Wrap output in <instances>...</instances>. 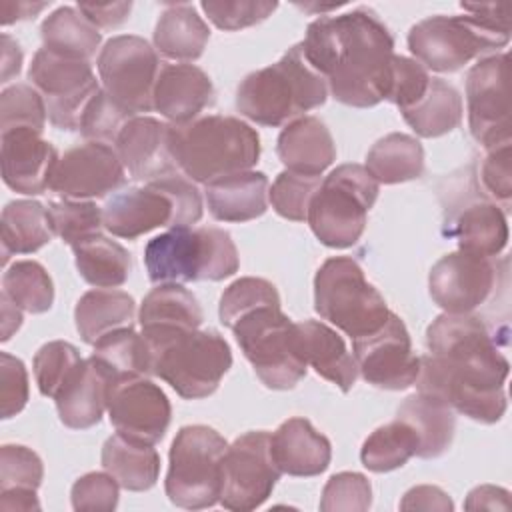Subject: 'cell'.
I'll return each mask as SVG.
<instances>
[{
	"mask_svg": "<svg viewBox=\"0 0 512 512\" xmlns=\"http://www.w3.org/2000/svg\"><path fill=\"white\" fill-rule=\"evenodd\" d=\"M430 354L420 356L418 392L444 400L452 410L494 424L506 412L508 358L474 314H440L426 330Z\"/></svg>",
	"mask_w": 512,
	"mask_h": 512,
	"instance_id": "obj_1",
	"label": "cell"
},
{
	"mask_svg": "<svg viewBox=\"0 0 512 512\" xmlns=\"http://www.w3.org/2000/svg\"><path fill=\"white\" fill-rule=\"evenodd\" d=\"M300 44L340 104L370 108L388 98L394 38L374 10L322 14L308 24Z\"/></svg>",
	"mask_w": 512,
	"mask_h": 512,
	"instance_id": "obj_2",
	"label": "cell"
},
{
	"mask_svg": "<svg viewBox=\"0 0 512 512\" xmlns=\"http://www.w3.org/2000/svg\"><path fill=\"white\" fill-rule=\"evenodd\" d=\"M466 16H430L408 32L416 62L432 72H456L510 40L508 4H460Z\"/></svg>",
	"mask_w": 512,
	"mask_h": 512,
	"instance_id": "obj_3",
	"label": "cell"
},
{
	"mask_svg": "<svg viewBox=\"0 0 512 512\" xmlns=\"http://www.w3.org/2000/svg\"><path fill=\"white\" fill-rule=\"evenodd\" d=\"M170 152L188 180L206 186L250 170L260 158V136L240 118L210 114L170 124Z\"/></svg>",
	"mask_w": 512,
	"mask_h": 512,
	"instance_id": "obj_4",
	"label": "cell"
},
{
	"mask_svg": "<svg viewBox=\"0 0 512 512\" xmlns=\"http://www.w3.org/2000/svg\"><path fill=\"white\" fill-rule=\"evenodd\" d=\"M328 98L326 78L310 66L302 44L292 46L278 62L250 72L236 90V108L260 126H282Z\"/></svg>",
	"mask_w": 512,
	"mask_h": 512,
	"instance_id": "obj_5",
	"label": "cell"
},
{
	"mask_svg": "<svg viewBox=\"0 0 512 512\" xmlns=\"http://www.w3.org/2000/svg\"><path fill=\"white\" fill-rule=\"evenodd\" d=\"M142 338L148 346L150 374L186 400L214 394L232 366L230 346L216 330H174Z\"/></svg>",
	"mask_w": 512,
	"mask_h": 512,
	"instance_id": "obj_6",
	"label": "cell"
},
{
	"mask_svg": "<svg viewBox=\"0 0 512 512\" xmlns=\"http://www.w3.org/2000/svg\"><path fill=\"white\" fill-rule=\"evenodd\" d=\"M144 264L150 282L182 284L224 280L238 270L240 260L226 230L216 226H174L148 240Z\"/></svg>",
	"mask_w": 512,
	"mask_h": 512,
	"instance_id": "obj_7",
	"label": "cell"
},
{
	"mask_svg": "<svg viewBox=\"0 0 512 512\" xmlns=\"http://www.w3.org/2000/svg\"><path fill=\"white\" fill-rule=\"evenodd\" d=\"M202 210L198 188L174 172L114 194L104 204L102 218L112 236L136 240L162 226H192L202 218Z\"/></svg>",
	"mask_w": 512,
	"mask_h": 512,
	"instance_id": "obj_8",
	"label": "cell"
},
{
	"mask_svg": "<svg viewBox=\"0 0 512 512\" xmlns=\"http://www.w3.org/2000/svg\"><path fill=\"white\" fill-rule=\"evenodd\" d=\"M380 184L360 164H340L318 186L308 206V224L328 248L354 246L366 228Z\"/></svg>",
	"mask_w": 512,
	"mask_h": 512,
	"instance_id": "obj_9",
	"label": "cell"
},
{
	"mask_svg": "<svg viewBox=\"0 0 512 512\" xmlns=\"http://www.w3.org/2000/svg\"><path fill=\"white\" fill-rule=\"evenodd\" d=\"M316 312L352 340L384 326L390 316L384 296L366 280L350 256L328 258L314 276Z\"/></svg>",
	"mask_w": 512,
	"mask_h": 512,
	"instance_id": "obj_10",
	"label": "cell"
},
{
	"mask_svg": "<svg viewBox=\"0 0 512 512\" xmlns=\"http://www.w3.org/2000/svg\"><path fill=\"white\" fill-rule=\"evenodd\" d=\"M256 376L270 390H290L306 376V362L296 346V322L280 304L254 308L230 328Z\"/></svg>",
	"mask_w": 512,
	"mask_h": 512,
	"instance_id": "obj_11",
	"label": "cell"
},
{
	"mask_svg": "<svg viewBox=\"0 0 512 512\" xmlns=\"http://www.w3.org/2000/svg\"><path fill=\"white\" fill-rule=\"evenodd\" d=\"M228 442L210 426H182L170 446L164 482L168 500L186 510L210 508L220 498L222 458Z\"/></svg>",
	"mask_w": 512,
	"mask_h": 512,
	"instance_id": "obj_12",
	"label": "cell"
},
{
	"mask_svg": "<svg viewBox=\"0 0 512 512\" xmlns=\"http://www.w3.org/2000/svg\"><path fill=\"white\" fill-rule=\"evenodd\" d=\"M96 68L102 90L132 116L154 108V86L160 74L156 48L144 38L120 34L100 48Z\"/></svg>",
	"mask_w": 512,
	"mask_h": 512,
	"instance_id": "obj_13",
	"label": "cell"
},
{
	"mask_svg": "<svg viewBox=\"0 0 512 512\" xmlns=\"http://www.w3.org/2000/svg\"><path fill=\"white\" fill-rule=\"evenodd\" d=\"M28 78L46 102L50 124L60 130L80 132L88 104L102 90L90 62L40 48L32 58Z\"/></svg>",
	"mask_w": 512,
	"mask_h": 512,
	"instance_id": "obj_14",
	"label": "cell"
},
{
	"mask_svg": "<svg viewBox=\"0 0 512 512\" xmlns=\"http://www.w3.org/2000/svg\"><path fill=\"white\" fill-rule=\"evenodd\" d=\"M280 474L272 458L270 434L246 432L226 448L218 502L236 512L254 510L268 500Z\"/></svg>",
	"mask_w": 512,
	"mask_h": 512,
	"instance_id": "obj_15",
	"label": "cell"
},
{
	"mask_svg": "<svg viewBox=\"0 0 512 512\" xmlns=\"http://www.w3.org/2000/svg\"><path fill=\"white\" fill-rule=\"evenodd\" d=\"M470 134L486 150L510 142L508 54L480 58L466 76Z\"/></svg>",
	"mask_w": 512,
	"mask_h": 512,
	"instance_id": "obj_16",
	"label": "cell"
},
{
	"mask_svg": "<svg viewBox=\"0 0 512 512\" xmlns=\"http://www.w3.org/2000/svg\"><path fill=\"white\" fill-rule=\"evenodd\" d=\"M352 350L358 372L368 384L384 390H406L416 384L420 356L412 350L406 324L394 312L380 330L354 338Z\"/></svg>",
	"mask_w": 512,
	"mask_h": 512,
	"instance_id": "obj_17",
	"label": "cell"
},
{
	"mask_svg": "<svg viewBox=\"0 0 512 512\" xmlns=\"http://www.w3.org/2000/svg\"><path fill=\"white\" fill-rule=\"evenodd\" d=\"M106 410L116 432L140 444H156L170 426V400L144 376L112 380L106 390Z\"/></svg>",
	"mask_w": 512,
	"mask_h": 512,
	"instance_id": "obj_18",
	"label": "cell"
},
{
	"mask_svg": "<svg viewBox=\"0 0 512 512\" xmlns=\"http://www.w3.org/2000/svg\"><path fill=\"white\" fill-rule=\"evenodd\" d=\"M126 182V168L106 142L88 140L66 150L52 174L50 190L68 200L102 198Z\"/></svg>",
	"mask_w": 512,
	"mask_h": 512,
	"instance_id": "obj_19",
	"label": "cell"
},
{
	"mask_svg": "<svg viewBox=\"0 0 512 512\" xmlns=\"http://www.w3.org/2000/svg\"><path fill=\"white\" fill-rule=\"evenodd\" d=\"M496 284V264L462 250L442 256L428 276L432 300L448 314H470L492 296Z\"/></svg>",
	"mask_w": 512,
	"mask_h": 512,
	"instance_id": "obj_20",
	"label": "cell"
},
{
	"mask_svg": "<svg viewBox=\"0 0 512 512\" xmlns=\"http://www.w3.org/2000/svg\"><path fill=\"white\" fill-rule=\"evenodd\" d=\"M60 156L34 128H10L0 136V164L4 184L20 194L36 196L50 188Z\"/></svg>",
	"mask_w": 512,
	"mask_h": 512,
	"instance_id": "obj_21",
	"label": "cell"
},
{
	"mask_svg": "<svg viewBox=\"0 0 512 512\" xmlns=\"http://www.w3.org/2000/svg\"><path fill=\"white\" fill-rule=\"evenodd\" d=\"M114 148L134 180L152 182L178 170L170 152V124L134 116L120 130Z\"/></svg>",
	"mask_w": 512,
	"mask_h": 512,
	"instance_id": "obj_22",
	"label": "cell"
},
{
	"mask_svg": "<svg viewBox=\"0 0 512 512\" xmlns=\"http://www.w3.org/2000/svg\"><path fill=\"white\" fill-rule=\"evenodd\" d=\"M214 102L210 76L194 64H166L154 86V108L172 124H188Z\"/></svg>",
	"mask_w": 512,
	"mask_h": 512,
	"instance_id": "obj_23",
	"label": "cell"
},
{
	"mask_svg": "<svg viewBox=\"0 0 512 512\" xmlns=\"http://www.w3.org/2000/svg\"><path fill=\"white\" fill-rule=\"evenodd\" d=\"M272 458L282 474L310 478L322 474L332 458L330 440L306 418H288L270 434Z\"/></svg>",
	"mask_w": 512,
	"mask_h": 512,
	"instance_id": "obj_24",
	"label": "cell"
},
{
	"mask_svg": "<svg viewBox=\"0 0 512 512\" xmlns=\"http://www.w3.org/2000/svg\"><path fill=\"white\" fill-rule=\"evenodd\" d=\"M296 346L306 362L324 380L348 392L358 378V366L342 336L318 320L296 322Z\"/></svg>",
	"mask_w": 512,
	"mask_h": 512,
	"instance_id": "obj_25",
	"label": "cell"
},
{
	"mask_svg": "<svg viewBox=\"0 0 512 512\" xmlns=\"http://www.w3.org/2000/svg\"><path fill=\"white\" fill-rule=\"evenodd\" d=\"M276 154L286 170L320 176L336 160V146L322 120L300 116L288 122L278 134Z\"/></svg>",
	"mask_w": 512,
	"mask_h": 512,
	"instance_id": "obj_26",
	"label": "cell"
},
{
	"mask_svg": "<svg viewBox=\"0 0 512 512\" xmlns=\"http://www.w3.org/2000/svg\"><path fill=\"white\" fill-rule=\"evenodd\" d=\"M208 212L218 222H248L268 208V178L264 172H238L206 184Z\"/></svg>",
	"mask_w": 512,
	"mask_h": 512,
	"instance_id": "obj_27",
	"label": "cell"
},
{
	"mask_svg": "<svg viewBox=\"0 0 512 512\" xmlns=\"http://www.w3.org/2000/svg\"><path fill=\"white\" fill-rule=\"evenodd\" d=\"M110 378L90 356L54 398L58 418L72 430H86L102 420Z\"/></svg>",
	"mask_w": 512,
	"mask_h": 512,
	"instance_id": "obj_28",
	"label": "cell"
},
{
	"mask_svg": "<svg viewBox=\"0 0 512 512\" xmlns=\"http://www.w3.org/2000/svg\"><path fill=\"white\" fill-rule=\"evenodd\" d=\"M396 420L408 424L416 434V456L420 458H438L452 444L456 418L452 408L438 396L426 392H416L408 396L400 404Z\"/></svg>",
	"mask_w": 512,
	"mask_h": 512,
	"instance_id": "obj_29",
	"label": "cell"
},
{
	"mask_svg": "<svg viewBox=\"0 0 512 512\" xmlns=\"http://www.w3.org/2000/svg\"><path fill=\"white\" fill-rule=\"evenodd\" d=\"M142 334H162L174 330H198L204 314L196 296L182 284H158L140 306Z\"/></svg>",
	"mask_w": 512,
	"mask_h": 512,
	"instance_id": "obj_30",
	"label": "cell"
},
{
	"mask_svg": "<svg viewBox=\"0 0 512 512\" xmlns=\"http://www.w3.org/2000/svg\"><path fill=\"white\" fill-rule=\"evenodd\" d=\"M208 40V24L198 16L196 8L186 2L166 6L154 28L156 50L170 60L186 64L202 56Z\"/></svg>",
	"mask_w": 512,
	"mask_h": 512,
	"instance_id": "obj_31",
	"label": "cell"
},
{
	"mask_svg": "<svg viewBox=\"0 0 512 512\" xmlns=\"http://www.w3.org/2000/svg\"><path fill=\"white\" fill-rule=\"evenodd\" d=\"M136 312L134 298L124 290L96 288L80 296L74 308V322L86 344H96L108 332L132 326Z\"/></svg>",
	"mask_w": 512,
	"mask_h": 512,
	"instance_id": "obj_32",
	"label": "cell"
},
{
	"mask_svg": "<svg viewBox=\"0 0 512 512\" xmlns=\"http://www.w3.org/2000/svg\"><path fill=\"white\" fill-rule=\"evenodd\" d=\"M102 468L130 492L150 490L160 474V456L152 444H140L120 436H110L102 446Z\"/></svg>",
	"mask_w": 512,
	"mask_h": 512,
	"instance_id": "obj_33",
	"label": "cell"
},
{
	"mask_svg": "<svg viewBox=\"0 0 512 512\" xmlns=\"http://www.w3.org/2000/svg\"><path fill=\"white\" fill-rule=\"evenodd\" d=\"M400 112L418 136L438 138L460 126L462 96L452 84L442 78H432L426 92L412 106Z\"/></svg>",
	"mask_w": 512,
	"mask_h": 512,
	"instance_id": "obj_34",
	"label": "cell"
},
{
	"mask_svg": "<svg viewBox=\"0 0 512 512\" xmlns=\"http://www.w3.org/2000/svg\"><path fill=\"white\" fill-rule=\"evenodd\" d=\"M2 264L10 254H32L52 240L48 208L36 200H12L4 206L0 218Z\"/></svg>",
	"mask_w": 512,
	"mask_h": 512,
	"instance_id": "obj_35",
	"label": "cell"
},
{
	"mask_svg": "<svg viewBox=\"0 0 512 512\" xmlns=\"http://www.w3.org/2000/svg\"><path fill=\"white\" fill-rule=\"evenodd\" d=\"M364 168L378 184L416 180L424 172V148L414 136L392 132L368 150Z\"/></svg>",
	"mask_w": 512,
	"mask_h": 512,
	"instance_id": "obj_36",
	"label": "cell"
},
{
	"mask_svg": "<svg viewBox=\"0 0 512 512\" xmlns=\"http://www.w3.org/2000/svg\"><path fill=\"white\" fill-rule=\"evenodd\" d=\"M42 48L78 60H90L100 48L98 28L74 6H60L40 26Z\"/></svg>",
	"mask_w": 512,
	"mask_h": 512,
	"instance_id": "obj_37",
	"label": "cell"
},
{
	"mask_svg": "<svg viewBox=\"0 0 512 512\" xmlns=\"http://www.w3.org/2000/svg\"><path fill=\"white\" fill-rule=\"evenodd\" d=\"M458 250L492 258L508 244L504 212L492 202H476L464 208L454 222Z\"/></svg>",
	"mask_w": 512,
	"mask_h": 512,
	"instance_id": "obj_38",
	"label": "cell"
},
{
	"mask_svg": "<svg viewBox=\"0 0 512 512\" xmlns=\"http://www.w3.org/2000/svg\"><path fill=\"white\" fill-rule=\"evenodd\" d=\"M74 262L80 276L96 288H118L128 280L132 260L128 250L102 234H94L76 246Z\"/></svg>",
	"mask_w": 512,
	"mask_h": 512,
	"instance_id": "obj_39",
	"label": "cell"
},
{
	"mask_svg": "<svg viewBox=\"0 0 512 512\" xmlns=\"http://www.w3.org/2000/svg\"><path fill=\"white\" fill-rule=\"evenodd\" d=\"M94 362L112 380L150 374L148 346L132 326L108 332L94 344Z\"/></svg>",
	"mask_w": 512,
	"mask_h": 512,
	"instance_id": "obj_40",
	"label": "cell"
},
{
	"mask_svg": "<svg viewBox=\"0 0 512 512\" xmlns=\"http://www.w3.org/2000/svg\"><path fill=\"white\" fill-rule=\"evenodd\" d=\"M418 440L408 424L394 420L376 428L362 444L360 460L370 472H390L402 468L416 456Z\"/></svg>",
	"mask_w": 512,
	"mask_h": 512,
	"instance_id": "obj_41",
	"label": "cell"
},
{
	"mask_svg": "<svg viewBox=\"0 0 512 512\" xmlns=\"http://www.w3.org/2000/svg\"><path fill=\"white\" fill-rule=\"evenodd\" d=\"M2 294H6L20 310L42 314L52 308L54 284L40 262L18 260L2 274Z\"/></svg>",
	"mask_w": 512,
	"mask_h": 512,
	"instance_id": "obj_42",
	"label": "cell"
},
{
	"mask_svg": "<svg viewBox=\"0 0 512 512\" xmlns=\"http://www.w3.org/2000/svg\"><path fill=\"white\" fill-rule=\"evenodd\" d=\"M82 356L76 346L64 340H52L40 346L34 356L32 368L38 390L42 396L56 398L68 380L76 374L82 364Z\"/></svg>",
	"mask_w": 512,
	"mask_h": 512,
	"instance_id": "obj_43",
	"label": "cell"
},
{
	"mask_svg": "<svg viewBox=\"0 0 512 512\" xmlns=\"http://www.w3.org/2000/svg\"><path fill=\"white\" fill-rule=\"evenodd\" d=\"M52 232L70 248L78 242L100 234L104 228L102 210L90 200H56L48 204Z\"/></svg>",
	"mask_w": 512,
	"mask_h": 512,
	"instance_id": "obj_44",
	"label": "cell"
},
{
	"mask_svg": "<svg viewBox=\"0 0 512 512\" xmlns=\"http://www.w3.org/2000/svg\"><path fill=\"white\" fill-rule=\"evenodd\" d=\"M266 304H280L276 286L264 278L244 276V278L234 280L222 292L218 316L224 326L232 328L238 318H242L244 314L252 312L254 308H260Z\"/></svg>",
	"mask_w": 512,
	"mask_h": 512,
	"instance_id": "obj_45",
	"label": "cell"
},
{
	"mask_svg": "<svg viewBox=\"0 0 512 512\" xmlns=\"http://www.w3.org/2000/svg\"><path fill=\"white\" fill-rule=\"evenodd\" d=\"M320 182V176H306L284 170L272 182V188L268 190V200L276 214H280L282 218L302 222L308 216L310 200L316 194Z\"/></svg>",
	"mask_w": 512,
	"mask_h": 512,
	"instance_id": "obj_46",
	"label": "cell"
},
{
	"mask_svg": "<svg viewBox=\"0 0 512 512\" xmlns=\"http://www.w3.org/2000/svg\"><path fill=\"white\" fill-rule=\"evenodd\" d=\"M46 102L42 94L28 84H12L0 94V128H34L44 132Z\"/></svg>",
	"mask_w": 512,
	"mask_h": 512,
	"instance_id": "obj_47",
	"label": "cell"
},
{
	"mask_svg": "<svg viewBox=\"0 0 512 512\" xmlns=\"http://www.w3.org/2000/svg\"><path fill=\"white\" fill-rule=\"evenodd\" d=\"M372 504V486L360 472H338L334 474L320 500L322 512H364Z\"/></svg>",
	"mask_w": 512,
	"mask_h": 512,
	"instance_id": "obj_48",
	"label": "cell"
},
{
	"mask_svg": "<svg viewBox=\"0 0 512 512\" xmlns=\"http://www.w3.org/2000/svg\"><path fill=\"white\" fill-rule=\"evenodd\" d=\"M200 8L216 28L234 32L266 20L268 16H272L278 4L266 2V0H234V2L208 0V2H202Z\"/></svg>",
	"mask_w": 512,
	"mask_h": 512,
	"instance_id": "obj_49",
	"label": "cell"
},
{
	"mask_svg": "<svg viewBox=\"0 0 512 512\" xmlns=\"http://www.w3.org/2000/svg\"><path fill=\"white\" fill-rule=\"evenodd\" d=\"M44 466L38 454L20 444H4L0 448V492L12 488L38 490Z\"/></svg>",
	"mask_w": 512,
	"mask_h": 512,
	"instance_id": "obj_50",
	"label": "cell"
},
{
	"mask_svg": "<svg viewBox=\"0 0 512 512\" xmlns=\"http://www.w3.org/2000/svg\"><path fill=\"white\" fill-rule=\"evenodd\" d=\"M130 118L134 116L118 106L104 90H100L82 116L80 134L96 142H116L120 130Z\"/></svg>",
	"mask_w": 512,
	"mask_h": 512,
	"instance_id": "obj_51",
	"label": "cell"
},
{
	"mask_svg": "<svg viewBox=\"0 0 512 512\" xmlns=\"http://www.w3.org/2000/svg\"><path fill=\"white\" fill-rule=\"evenodd\" d=\"M120 484L108 472H88L72 484V508L78 512H110L118 506Z\"/></svg>",
	"mask_w": 512,
	"mask_h": 512,
	"instance_id": "obj_52",
	"label": "cell"
},
{
	"mask_svg": "<svg viewBox=\"0 0 512 512\" xmlns=\"http://www.w3.org/2000/svg\"><path fill=\"white\" fill-rule=\"evenodd\" d=\"M432 76L428 74V70L406 56H392V74H390V90H388V98L390 102H394L400 110L412 106L428 88Z\"/></svg>",
	"mask_w": 512,
	"mask_h": 512,
	"instance_id": "obj_53",
	"label": "cell"
},
{
	"mask_svg": "<svg viewBox=\"0 0 512 512\" xmlns=\"http://www.w3.org/2000/svg\"><path fill=\"white\" fill-rule=\"evenodd\" d=\"M28 390V372L24 362L8 352H0V414L4 420L24 410Z\"/></svg>",
	"mask_w": 512,
	"mask_h": 512,
	"instance_id": "obj_54",
	"label": "cell"
},
{
	"mask_svg": "<svg viewBox=\"0 0 512 512\" xmlns=\"http://www.w3.org/2000/svg\"><path fill=\"white\" fill-rule=\"evenodd\" d=\"M512 154L510 142L500 146L488 148V154L480 168V178L484 188L490 192L492 198L508 204L512 196Z\"/></svg>",
	"mask_w": 512,
	"mask_h": 512,
	"instance_id": "obj_55",
	"label": "cell"
},
{
	"mask_svg": "<svg viewBox=\"0 0 512 512\" xmlns=\"http://www.w3.org/2000/svg\"><path fill=\"white\" fill-rule=\"evenodd\" d=\"M452 508H454V504L448 498V494L442 488L430 486V484L410 488L404 494L402 502H400V510H442V512H450Z\"/></svg>",
	"mask_w": 512,
	"mask_h": 512,
	"instance_id": "obj_56",
	"label": "cell"
},
{
	"mask_svg": "<svg viewBox=\"0 0 512 512\" xmlns=\"http://www.w3.org/2000/svg\"><path fill=\"white\" fill-rule=\"evenodd\" d=\"M96 28H118L128 20L132 10V2H106V4H90L80 2L76 6Z\"/></svg>",
	"mask_w": 512,
	"mask_h": 512,
	"instance_id": "obj_57",
	"label": "cell"
},
{
	"mask_svg": "<svg viewBox=\"0 0 512 512\" xmlns=\"http://www.w3.org/2000/svg\"><path fill=\"white\" fill-rule=\"evenodd\" d=\"M508 490L498 486H476L470 490L464 508L466 510H506L508 508Z\"/></svg>",
	"mask_w": 512,
	"mask_h": 512,
	"instance_id": "obj_58",
	"label": "cell"
},
{
	"mask_svg": "<svg viewBox=\"0 0 512 512\" xmlns=\"http://www.w3.org/2000/svg\"><path fill=\"white\" fill-rule=\"evenodd\" d=\"M0 508L4 512H14V510H40V502L36 496V490L30 488H12V490H2L0 492Z\"/></svg>",
	"mask_w": 512,
	"mask_h": 512,
	"instance_id": "obj_59",
	"label": "cell"
},
{
	"mask_svg": "<svg viewBox=\"0 0 512 512\" xmlns=\"http://www.w3.org/2000/svg\"><path fill=\"white\" fill-rule=\"evenodd\" d=\"M0 42H2V78H0V82L6 84L14 76L20 74L22 50H20L18 42L12 36H8V34H2Z\"/></svg>",
	"mask_w": 512,
	"mask_h": 512,
	"instance_id": "obj_60",
	"label": "cell"
},
{
	"mask_svg": "<svg viewBox=\"0 0 512 512\" xmlns=\"http://www.w3.org/2000/svg\"><path fill=\"white\" fill-rule=\"evenodd\" d=\"M46 6L48 2H2V24L8 26L18 20H30Z\"/></svg>",
	"mask_w": 512,
	"mask_h": 512,
	"instance_id": "obj_61",
	"label": "cell"
},
{
	"mask_svg": "<svg viewBox=\"0 0 512 512\" xmlns=\"http://www.w3.org/2000/svg\"><path fill=\"white\" fill-rule=\"evenodd\" d=\"M0 308H2V322H0L2 336H0V340L6 342L22 326V310L6 294L0 296Z\"/></svg>",
	"mask_w": 512,
	"mask_h": 512,
	"instance_id": "obj_62",
	"label": "cell"
}]
</instances>
